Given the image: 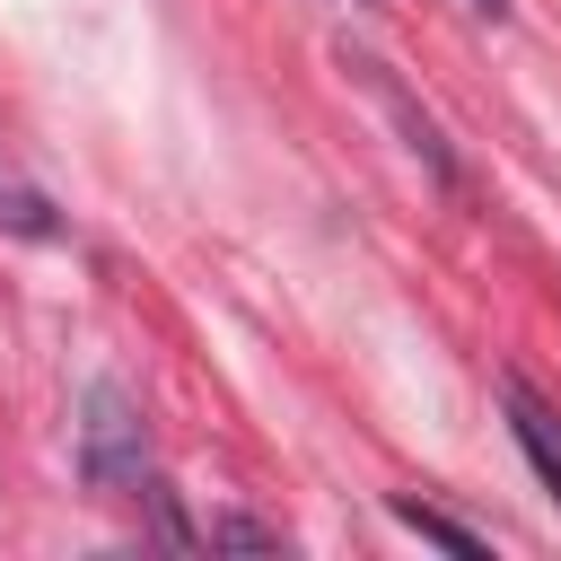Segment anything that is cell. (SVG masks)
I'll list each match as a JSON object with an SVG mask.
<instances>
[{
    "instance_id": "6da1fadb",
    "label": "cell",
    "mask_w": 561,
    "mask_h": 561,
    "mask_svg": "<svg viewBox=\"0 0 561 561\" xmlns=\"http://www.w3.org/2000/svg\"><path fill=\"white\" fill-rule=\"evenodd\" d=\"M79 473H88V491H105V500H149V491H158V473H149V421H140V403H131L114 377L88 386Z\"/></svg>"
},
{
    "instance_id": "277c9868",
    "label": "cell",
    "mask_w": 561,
    "mask_h": 561,
    "mask_svg": "<svg viewBox=\"0 0 561 561\" xmlns=\"http://www.w3.org/2000/svg\"><path fill=\"white\" fill-rule=\"evenodd\" d=\"M193 543H245V552H280V526H254V517H210V526H193Z\"/></svg>"
},
{
    "instance_id": "5b68a950",
    "label": "cell",
    "mask_w": 561,
    "mask_h": 561,
    "mask_svg": "<svg viewBox=\"0 0 561 561\" xmlns=\"http://www.w3.org/2000/svg\"><path fill=\"white\" fill-rule=\"evenodd\" d=\"M473 9H491V18H500V9H508V0H473Z\"/></svg>"
},
{
    "instance_id": "7a4b0ae2",
    "label": "cell",
    "mask_w": 561,
    "mask_h": 561,
    "mask_svg": "<svg viewBox=\"0 0 561 561\" xmlns=\"http://www.w3.org/2000/svg\"><path fill=\"white\" fill-rule=\"evenodd\" d=\"M500 403H508V438L526 447V465H535V473H543V491L561 500V412H552L535 386H517V377L500 386Z\"/></svg>"
},
{
    "instance_id": "3957f363",
    "label": "cell",
    "mask_w": 561,
    "mask_h": 561,
    "mask_svg": "<svg viewBox=\"0 0 561 561\" xmlns=\"http://www.w3.org/2000/svg\"><path fill=\"white\" fill-rule=\"evenodd\" d=\"M394 526H412L421 543H447V552H465V561H482V552H491V535H473V526H456L447 508H430V500H403V491H394Z\"/></svg>"
}]
</instances>
